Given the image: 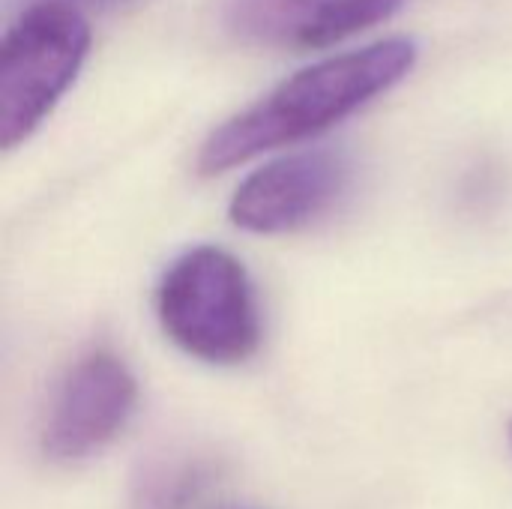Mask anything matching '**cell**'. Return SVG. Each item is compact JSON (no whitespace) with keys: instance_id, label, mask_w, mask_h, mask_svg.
I'll use <instances>...</instances> for the list:
<instances>
[{"instance_id":"6da1fadb","label":"cell","mask_w":512,"mask_h":509,"mask_svg":"<svg viewBox=\"0 0 512 509\" xmlns=\"http://www.w3.org/2000/svg\"><path fill=\"white\" fill-rule=\"evenodd\" d=\"M420 48L408 36H390L354 51L330 54L225 120L201 144L198 171L222 174L261 153L315 138L345 117L390 93L417 66Z\"/></svg>"},{"instance_id":"7a4b0ae2","label":"cell","mask_w":512,"mask_h":509,"mask_svg":"<svg viewBox=\"0 0 512 509\" xmlns=\"http://www.w3.org/2000/svg\"><path fill=\"white\" fill-rule=\"evenodd\" d=\"M162 333L189 357L237 366L261 345V309L240 258L219 246H195L171 261L156 288Z\"/></svg>"},{"instance_id":"3957f363","label":"cell","mask_w":512,"mask_h":509,"mask_svg":"<svg viewBox=\"0 0 512 509\" xmlns=\"http://www.w3.org/2000/svg\"><path fill=\"white\" fill-rule=\"evenodd\" d=\"M90 51L84 9L66 0H33L0 45V144H24L75 84Z\"/></svg>"},{"instance_id":"277c9868","label":"cell","mask_w":512,"mask_h":509,"mask_svg":"<svg viewBox=\"0 0 512 509\" xmlns=\"http://www.w3.org/2000/svg\"><path fill=\"white\" fill-rule=\"evenodd\" d=\"M138 405L132 369L111 351L75 360L51 393L42 423V453L51 462H84L105 450Z\"/></svg>"},{"instance_id":"5b68a950","label":"cell","mask_w":512,"mask_h":509,"mask_svg":"<svg viewBox=\"0 0 512 509\" xmlns=\"http://www.w3.org/2000/svg\"><path fill=\"white\" fill-rule=\"evenodd\" d=\"M351 162L336 150H300L255 168L234 192L228 216L249 234H288L312 225L348 192Z\"/></svg>"},{"instance_id":"8992f818","label":"cell","mask_w":512,"mask_h":509,"mask_svg":"<svg viewBox=\"0 0 512 509\" xmlns=\"http://www.w3.org/2000/svg\"><path fill=\"white\" fill-rule=\"evenodd\" d=\"M405 0H225L228 30L261 48L318 51L387 18Z\"/></svg>"},{"instance_id":"52a82bcc","label":"cell","mask_w":512,"mask_h":509,"mask_svg":"<svg viewBox=\"0 0 512 509\" xmlns=\"http://www.w3.org/2000/svg\"><path fill=\"white\" fill-rule=\"evenodd\" d=\"M78 9H120V6H129V3H138V0H66Z\"/></svg>"},{"instance_id":"ba28073f","label":"cell","mask_w":512,"mask_h":509,"mask_svg":"<svg viewBox=\"0 0 512 509\" xmlns=\"http://www.w3.org/2000/svg\"><path fill=\"white\" fill-rule=\"evenodd\" d=\"M507 438H510V450H512V423H510V432H507Z\"/></svg>"},{"instance_id":"9c48e42d","label":"cell","mask_w":512,"mask_h":509,"mask_svg":"<svg viewBox=\"0 0 512 509\" xmlns=\"http://www.w3.org/2000/svg\"><path fill=\"white\" fill-rule=\"evenodd\" d=\"M222 509H246V507H222Z\"/></svg>"}]
</instances>
